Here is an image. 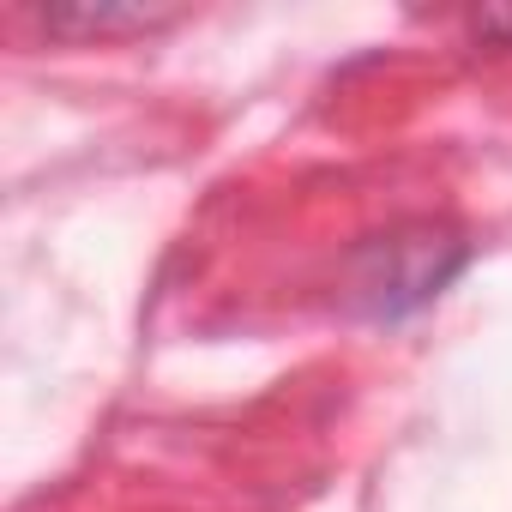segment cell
Instances as JSON below:
<instances>
[{"mask_svg":"<svg viewBox=\"0 0 512 512\" xmlns=\"http://www.w3.org/2000/svg\"><path fill=\"white\" fill-rule=\"evenodd\" d=\"M464 260H470V247L452 229H440V223H398V229H386L380 241L362 247L356 296H362L368 314L392 320V314H410V308L434 302L458 278Z\"/></svg>","mask_w":512,"mask_h":512,"instance_id":"cell-1","label":"cell"}]
</instances>
